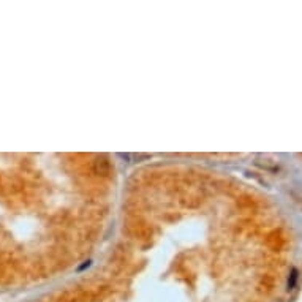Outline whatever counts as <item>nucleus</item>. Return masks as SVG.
<instances>
[{"label":"nucleus","instance_id":"1","mask_svg":"<svg viewBox=\"0 0 302 302\" xmlns=\"http://www.w3.org/2000/svg\"><path fill=\"white\" fill-rule=\"evenodd\" d=\"M296 278H298V272L293 271V274H291V282H288V288H290V290L294 286V282H296Z\"/></svg>","mask_w":302,"mask_h":302}]
</instances>
